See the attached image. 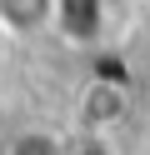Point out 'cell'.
Here are the masks:
<instances>
[{"instance_id":"6da1fadb","label":"cell","mask_w":150,"mask_h":155,"mask_svg":"<svg viewBox=\"0 0 150 155\" xmlns=\"http://www.w3.org/2000/svg\"><path fill=\"white\" fill-rule=\"evenodd\" d=\"M110 25V0H50V30L70 45H95Z\"/></svg>"},{"instance_id":"7a4b0ae2","label":"cell","mask_w":150,"mask_h":155,"mask_svg":"<svg viewBox=\"0 0 150 155\" xmlns=\"http://www.w3.org/2000/svg\"><path fill=\"white\" fill-rule=\"evenodd\" d=\"M130 110V90L115 80H90L80 90V130H95V135H110V125H120Z\"/></svg>"},{"instance_id":"3957f363","label":"cell","mask_w":150,"mask_h":155,"mask_svg":"<svg viewBox=\"0 0 150 155\" xmlns=\"http://www.w3.org/2000/svg\"><path fill=\"white\" fill-rule=\"evenodd\" d=\"M0 30H10V35L50 30V0H0Z\"/></svg>"},{"instance_id":"277c9868","label":"cell","mask_w":150,"mask_h":155,"mask_svg":"<svg viewBox=\"0 0 150 155\" xmlns=\"http://www.w3.org/2000/svg\"><path fill=\"white\" fill-rule=\"evenodd\" d=\"M60 140H65V135L45 130V125H40V130H20L15 140L5 145V155H60Z\"/></svg>"},{"instance_id":"5b68a950","label":"cell","mask_w":150,"mask_h":155,"mask_svg":"<svg viewBox=\"0 0 150 155\" xmlns=\"http://www.w3.org/2000/svg\"><path fill=\"white\" fill-rule=\"evenodd\" d=\"M60 155H115L110 135H95V130H70L60 140Z\"/></svg>"},{"instance_id":"8992f818","label":"cell","mask_w":150,"mask_h":155,"mask_svg":"<svg viewBox=\"0 0 150 155\" xmlns=\"http://www.w3.org/2000/svg\"><path fill=\"white\" fill-rule=\"evenodd\" d=\"M0 155H5V150H0Z\"/></svg>"}]
</instances>
